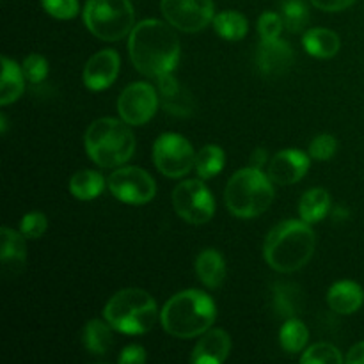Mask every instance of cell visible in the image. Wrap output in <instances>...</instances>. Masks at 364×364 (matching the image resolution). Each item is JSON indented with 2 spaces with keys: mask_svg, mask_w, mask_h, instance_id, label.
I'll return each mask as SVG.
<instances>
[{
  "mask_svg": "<svg viewBox=\"0 0 364 364\" xmlns=\"http://www.w3.org/2000/svg\"><path fill=\"white\" fill-rule=\"evenodd\" d=\"M128 52L139 73L160 78L173 73L180 63V39L173 25L160 20H144L137 23L128 39Z\"/></svg>",
  "mask_w": 364,
  "mask_h": 364,
  "instance_id": "1",
  "label": "cell"
},
{
  "mask_svg": "<svg viewBox=\"0 0 364 364\" xmlns=\"http://www.w3.org/2000/svg\"><path fill=\"white\" fill-rule=\"evenodd\" d=\"M315 233L304 220H284L267 235L265 255L270 269L290 274L308 265L315 252Z\"/></svg>",
  "mask_w": 364,
  "mask_h": 364,
  "instance_id": "2",
  "label": "cell"
},
{
  "mask_svg": "<svg viewBox=\"0 0 364 364\" xmlns=\"http://www.w3.org/2000/svg\"><path fill=\"white\" fill-rule=\"evenodd\" d=\"M215 302L198 290H185L171 297L160 313L164 329L180 340L203 336L215 320Z\"/></svg>",
  "mask_w": 364,
  "mask_h": 364,
  "instance_id": "3",
  "label": "cell"
},
{
  "mask_svg": "<svg viewBox=\"0 0 364 364\" xmlns=\"http://www.w3.org/2000/svg\"><path fill=\"white\" fill-rule=\"evenodd\" d=\"M85 151L95 164L116 167L128 162L135 151V137L127 121L102 117L92 121L85 132Z\"/></svg>",
  "mask_w": 364,
  "mask_h": 364,
  "instance_id": "4",
  "label": "cell"
},
{
  "mask_svg": "<svg viewBox=\"0 0 364 364\" xmlns=\"http://www.w3.org/2000/svg\"><path fill=\"white\" fill-rule=\"evenodd\" d=\"M224 201L228 210L240 219H252L270 208L274 201V187L269 174L256 167L237 171L228 181Z\"/></svg>",
  "mask_w": 364,
  "mask_h": 364,
  "instance_id": "5",
  "label": "cell"
},
{
  "mask_svg": "<svg viewBox=\"0 0 364 364\" xmlns=\"http://www.w3.org/2000/svg\"><path fill=\"white\" fill-rule=\"evenodd\" d=\"M103 316L114 331L123 334H144L153 329L159 318L156 302L141 288L117 291L103 309Z\"/></svg>",
  "mask_w": 364,
  "mask_h": 364,
  "instance_id": "6",
  "label": "cell"
},
{
  "mask_svg": "<svg viewBox=\"0 0 364 364\" xmlns=\"http://www.w3.org/2000/svg\"><path fill=\"white\" fill-rule=\"evenodd\" d=\"M84 23L98 39L119 41L134 31V6L130 0H87Z\"/></svg>",
  "mask_w": 364,
  "mask_h": 364,
  "instance_id": "7",
  "label": "cell"
},
{
  "mask_svg": "<svg viewBox=\"0 0 364 364\" xmlns=\"http://www.w3.org/2000/svg\"><path fill=\"white\" fill-rule=\"evenodd\" d=\"M173 206L178 215L188 224H206L215 213V199L203 181H181L173 192Z\"/></svg>",
  "mask_w": 364,
  "mask_h": 364,
  "instance_id": "8",
  "label": "cell"
},
{
  "mask_svg": "<svg viewBox=\"0 0 364 364\" xmlns=\"http://www.w3.org/2000/svg\"><path fill=\"white\" fill-rule=\"evenodd\" d=\"M153 162L167 178H181L196 164L191 142L178 134H162L153 144Z\"/></svg>",
  "mask_w": 364,
  "mask_h": 364,
  "instance_id": "9",
  "label": "cell"
},
{
  "mask_svg": "<svg viewBox=\"0 0 364 364\" xmlns=\"http://www.w3.org/2000/svg\"><path fill=\"white\" fill-rule=\"evenodd\" d=\"M107 185L114 198L128 205H144L156 194L155 180L139 167H121L114 171L107 180Z\"/></svg>",
  "mask_w": 364,
  "mask_h": 364,
  "instance_id": "10",
  "label": "cell"
},
{
  "mask_svg": "<svg viewBox=\"0 0 364 364\" xmlns=\"http://www.w3.org/2000/svg\"><path fill=\"white\" fill-rule=\"evenodd\" d=\"M167 23L183 32H199L212 23L213 0H162L160 4Z\"/></svg>",
  "mask_w": 364,
  "mask_h": 364,
  "instance_id": "11",
  "label": "cell"
},
{
  "mask_svg": "<svg viewBox=\"0 0 364 364\" xmlns=\"http://www.w3.org/2000/svg\"><path fill=\"white\" fill-rule=\"evenodd\" d=\"M156 107H159V95L155 87L146 82H135L128 85L117 100L121 119L127 121L132 127L148 123L155 116Z\"/></svg>",
  "mask_w": 364,
  "mask_h": 364,
  "instance_id": "12",
  "label": "cell"
},
{
  "mask_svg": "<svg viewBox=\"0 0 364 364\" xmlns=\"http://www.w3.org/2000/svg\"><path fill=\"white\" fill-rule=\"evenodd\" d=\"M256 64L262 75L277 78L288 73L294 64V50L287 41L277 39H262L256 52Z\"/></svg>",
  "mask_w": 364,
  "mask_h": 364,
  "instance_id": "13",
  "label": "cell"
},
{
  "mask_svg": "<svg viewBox=\"0 0 364 364\" xmlns=\"http://www.w3.org/2000/svg\"><path fill=\"white\" fill-rule=\"evenodd\" d=\"M119 73V55L114 50H102L87 60L82 73L85 87L91 91H103L110 87Z\"/></svg>",
  "mask_w": 364,
  "mask_h": 364,
  "instance_id": "14",
  "label": "cell"
},
{
  "mask_svg": "<svg viewBox=\"0 0 364 364\" xmlns=\"http://www.w3.org/2000/svg\"><path fill=\"white\" fill-rule=\"evenodd\" d=\"M309 169V156L299 149H283L270 159L269 174L274 183L291 185L304 178Z\"/></svg>",
  "mask_w": 364,
  "mask_h": 364,
  "instance_id": "15",
  "label": "cell"
},
{
  "mask_svg": "<svg viewBox=\"0 0 364 364\" xmlns=\"http://www.w3.org/2000/svg\"><path fill=\"white\" fill-rule=\"evenodd\" d=\"M230 350V334L223 329H210L203 334L192 350L191 361L194 364H220L226 361Z\"/></svg>",
  "mask_w": 364,
  "mask_h": 364,
  "instance_id": "16",
  "label": "cell"
},
{
  "mask_svg": "<svg viewBox=\"0 0 364 364\" xmlns=\"http://www.w3.org/2000/svg\"><path fill=\"white\" fill-rule=\"evenodd\" d=\"M156 80H159L160 102L166 112L180 117H187L194 112V100L191 92L173 77V73L162 75Z\"/></svg>",
  "mask_w": 364,
  "mask_h": 364,
  "instance_id": "17",
  "label": "cell"
},
{
  "mask_svg": "<svg viewBox=\"0 0 364 364\" xmlns=\"http://www.w3.org/2000/svg\"><path fill=\"white\" fill-rule=\"evenodd\" d=\"M0 237H2V251H0L2 272L9 277L18 276L25 269V262H27L25 238L11 228H2Z\"/></svg>",
  "mask_w": 364,
  "mask_h": 364,
  "instance_id": "18",
  "label": "cell"
},
{
  "mask_svg": "<svg viewBox=\"0 0 364 364\" xmlns=\"http://www.w3.org/2000/svg\"><path fill=\"white\" fill-rule=\"evenodd\" d=\"M327 302L333 311L340 315H352L364 302V291L354 281H338L327 294Z\"/></svg>",
  "mask_w": 364,
  "mask_h": 364,
  "instance_id": "19",
  "label": "cell"
},
{
  "mask_svg": "<svg viewBox=\"0 0 364 364\" xmlns=\"http://www.w3.org/2000/svg\"><path fill=\"white\" fill-rule=\"evenodd\" d=\"M196 274L208 288H219L226 279V262L215 249H205L196 258Z\"/></svg>",
  "mask_w": 364,
  "mask_h": 364,
  "instance_id": "20",
  "label": "cell"
},
{
  "mask_svg": "<svg viewBox=\"0 0 364 364\" xmlns=\"http://www.w3.org/2000/svg\"><path fill=\"white\" fill-rule=\"evenodd\" d=\"M306 52L318 59H331L340 52V36L329 28H311L302 38Z\"/></svg>",
  "mask_w": 364,
  "mask_h": 364,
  "instance_id": "21",
  "label": "cell"
},
{
  "mask_svg": "<svg viewBox=\"0 0 364 364\" xmlns=\"http://www.w3.org/2000/svg\"><path fill=\"white\" fill-rule=\"evenodd\" d=\"M23 70L9 57H2V80H0V103L4 107L16 102L25 89Z\"/></svg>",
  "mask_w": 364,
  "mask_h": 364,
  "instance_id": "22",
  "label": "cell"
},
{
  "mask_svg": "<svg viewBox=\"0 0 364 364\" xmlns=\"http://www.w3.org/2000/svg\"><path fill=\"white\" fill-rule=\"evenodd\" d=\"M112 326H107L102 320H89L82 333V343L89 354L105 355L114 345Z\"/></svg>",
  "mask_w": 364,
  "mask_h": 364,
  "instance_id": "23",
  "label": "cell"
},
{
  "mask_svg": "<svg viewBox=\"0 0 364 364\" xmlns=\"http://www.w3.org/2000/svg\"><path fill=\"white\" fill-rule=\"evenodd\" d=\"M331 210V196L326 188H311L299 201L301 219L308 224L320 223Z\"/></svg>",
  "mask_w": 364,
  "mask_h": 364,
  "instance_id": "24",
  "label": "cell"
},
{
  "mask_svg": "<svg viewBox=\"0 0 364 364\" xmlns=\"http://www.w3.org/2000/svg\"><path fill=\"white\" fill-rule=\"evenodd\" d=\"M105 188V180L96 171H78L70 180V192L80 201H91L96 199Z\"/></svg>",
  "mask_w": 364,
  "mask_h": 364,
  "instance_id": "25",
  "label": "cell"
},
{
  "mask_svg": "<svg viewBox=\"0 0 364 364\" xmlns=\"http://www.w3.org/2000/svg\"><path fill=\"white\" fill-rule=\"evenodd\" d=\"M213 28L217 34L228 41H240L249 31V23L244 14L237 11H224L213 18Z\"/></svg>",
  "mask_w": 364,
  "mask_h": 364,
  "instance_id": "26",
  "label": "cell"
},
{
  "mask_svg": "<svg viewBox=\"0 0 364 364\" xmlns=\"http://www.w3.org/2000/svg\"><path fill=\"white\" fill-rule=\"evenodd\" d=\"M308 340V327L297 318H290L288 322H284L279 331V343L283 347V350H287L288 354H297V352L304 350Z\"/></svg>",
  "mask_w": 364,
  "mask_h": 364,
  "instance_id": "27",
  "label": "cell"
},
{
  "mask_svg": "<svg viewBox=\"0 0 364 364\" xmlns=\"http://www.w3.org/2000/svg\"><path fill=\"white\" fill-rule=\"evenodd\" d=\"M224 156L223 148L215 144H208L196 155V171H198L199 178L208 180V178L217 176L224 167Z\"/></svg>",
  "mask_w": 364,
  "mask_h": 364,
  "instance_id": "28",
  "label": "cell"
},
{
  "mask_svg": "<svg viewBox=\"0 0 364 364\" xmlns=\"http://www.w3.org/2000/svg\"><path fill=\"white\" fill-rule=\"evenodd\" d=\"M281 18H283L284 28L290 32H301L309 21V11L304 0H284L281 4Z\"/></svg>",
  "mask_w": 364,
  "mask_h": 364,
  "instance_id": "29",
  "label": "cell"
},
{
  "mask_svg": "<svg viewBox=\"0 0 364 364\" xmlns=\"http://www.w3.org/2000/svg\"><path fill=\"white\" fill-rule=\"evenodd\" d=\"M343 361L341 352L329 343L313 345L301 358L302 364H341Z\"/></svg>",
  "mask_w": 364,
  "mask_h": 364,
  "instance_id": "30",
  "label": "cell"
},
{
  "mask_svg": "<svg viewBox=\"0 0 364 364\" xmlns=\"http://www.w3.org/2000/svg\"><path fill=\"white\" fill-rule=\"evenodd\" d=\"M21 70H23L25 78H27L31 84H41L46 78V75H48V63H46L45 57L39 55V53H31V55L23 59Z\"/></svg>",
  "mask_w": 364,
  "mask_h": 364,
  "instance_id": "31",
  "label": "cell"
},
{
  "mask_svg": "<svg viewBox=\"0 0 364 364\" xmlns=\"http://www.w3.org/2000/svg\"><path fill=\"white\" fill-rule=\"evenodd\" d=\"M41 6L57 20H71L78 14V0H41Z\"/></svg>",
  "mask_w": 364,
  "mask_h": 364,
  "instance_id": "32",
  "label": "cell"
},
{
  "mask_svg": "<svg viewBox=\"0 0 364 364\" xmlns=\"http://www.w3.org/2000/svg\"><path fill=\"white\" fill-rule=\"evenodd\" d=\"M338 149V141L329 134H322L315 137L309 144V156L316 160H329Z\"/></svg>",
  "mask_w": 364,
  "mask_h": 364,
  "instance_id": "33",
  "label": "cell"
},
{
  "mask_svg": "<svg viewBox=\"0 0 364 364\" xmlns=\"http://www.w3.org/2000/svg\"><path fill=\"white\" fill-rule=\"evenodd\" d=\"M46 226H48V220H46V217L39 212L27 213L20 223L21 235H23L25 238L43 237V233L46 231Z\"/></svg>",
  "mask_w": 364,
  "mask_h": 364,
  "instance_id": "34",
  "label": "cell"
},
{
  "mask_svg": "<svg viewBox=\"0 0 364 364\" xmlns=\"http://www.w3.org/2000/svg\"><path fill=\"white\" fill-rule=\"evenodd\" d=\"M283 28L284 23L281 14L270 13L269 11V13H263L262 16H259L258 31L262 39H277L281 36V32H283Z\"/></svg>",
  "mask_w": 364,
  "mask_h": 364,
  "instance_id": "35",
  "label": "cell"
},
{
  "mask_svg": "<svg viewBox=\"0 0 364 364\" xmlns=\"http://www.w3.org/2000/svg\"><path fill=\"white\" fill-rule=\"evenodd\" d=\"M290 294H291V287H279L276 290V306L277 309H279L281 315L291 316L297 313L295 304H291Z\"/></svg>",
  "mask_w": 364,
  "mask_h": 364,
  "instance_id": "36",
  "label": "cell"
},
{
  "mask_svg": "<svg viewBox=\"0 0 364 364\" xmlns=\"http://www.w3.org/2000/svg\"><path fill=\"white\" fill-rule=\"evenodd\" d=\"M146 361V350L141 345H128L121 350L119 363L121 364H141Z\"/></svg>",
  "mask_w": 364,
  "mask_h": 364,
  "instance_id": "37",
  "label": "cell"
},
{
  "mask_svg": "<svg viewBox=\"0 0 364 364\" xmlns=\"http://www.w3.org/2000/svg\"><path fill=\"white\" fill-rule=\"evenodd\" d=\"M313 6H316L318 9L327 11V13H336V11H343L347 7H350L352 4H355L358 0H311Z\"/></svg>",
  "mask_w": 364,
  "mask_h": 364,
  "instance_id": "38",
  "label": "cell"
},
{
  "mask_svg": "<svg viewBox=\"0 0 364 364\" xmlns=\"http://www.w3.org/2000/svg\"><path fill=\"white\" fill-rule=\"evenodd\" d=\"M345 361L348 364H364V341L363 343L354 345V347L348 350V355Z\"/></svg>",
  "mask_w": 364,
  "mask_h": 364,
  "instance_id": "39",
  "label": "cell"
},
{
  "mask_svg": "<svg viewBox=\"0 0 364 364\" xmlns=\"http://www.w3.org/2000/svg\"><path fill=\"white\" fill-rule=\"evenodd\" d=\"M265 164H267V151H265V149H262V148L255 149V151H252V155H251V160H249V166L256 167V169H262Z\"/></svg>",
  "mask_w": 364,
  "mask_h": 364,
  "instance_id": "40",
  "label": "cell"
},
{
  "mask_svg": "<svg viewBox=\"0 0 364 364\" xmlns=\"http://www.w3.org/2000/svg\"><path fill=\"white\" fill-rule=\"evenodd\" d=\"M6 130H7V119H6V116L2 114V132L4 134H6Z\"/></svg>",
  "mask_w": 364,
  "mask_h": 364,
  "instance_id": "41",
  "label": "cell"
}]
</instances>
